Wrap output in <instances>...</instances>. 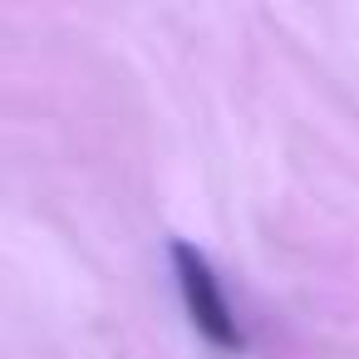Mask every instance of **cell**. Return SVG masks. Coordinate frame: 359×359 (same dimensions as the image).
<instances>
[{"label": "cell", "mask_w": 359, "mask_h": 359, "mask_svg": "<svg viewBox=\"0 0 359 359\" xmlns=\"http://www.w3.org/2000/svg\"><path fill=\"white\" fill-rule=\"evenodd\" d=\"M172 271H177V285H182V300H187V315L197 325V334L217 349H241V325L222 295V280L212 271V261L192 246V241H172Z\"/></svg>", "instance_id": "1"}]
</instances>
